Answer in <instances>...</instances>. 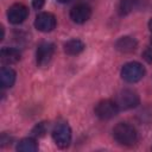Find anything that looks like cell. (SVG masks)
Wrapping results in <instances>:
<instances>
[{
  "mask_svg": "<svg viewBox=\"0 0 152 152\" xmlns=\"http://www.w3.org/2000/svg\"><path fill=\"white\" fill-rule=\"evenodd\" d=\"M114 139L124 146H133L138 140V133L135 128L127 122H119L113 128Z\"/></svg>",
  "mask_w": 152,
  "mask_h": 152,
  "instance_id": "cell-1",
  "label": "cell"
},
{
  "mask_svg": "<svg viewBox=\"0 0 152 152\" xmlns=\"http://www.w3.org/2000/svg\"><path fill=\"white\" fill-rule=\"evenodd\" d=\"M145 76V68L138 62L126 63L121 69V77L128 83H135Z\"/></svg>",
  "mask_w": 152,
  "mask_h": 152,
  "instance_id": "cell-2",
  "label": "cell"
},
{
  "mask_svg": "<svg viewBox=\"0 0 152 152\" xmlns=\"http://www.w3.org/2000/svg\"><path fill=\"white\" fill-rule=\"evenodd\" d=\"M119 107V109H124V110H127V109H132V108H135L140 100H139V95L132 90V89H124L121 90L115 100H114Z\"/></svg>",
  "mask_w": 152,
  "mask_h": 152,
  "instance_id": "cell-3",
  "label": "cell"
},
{
  "mask_svg": "<svg viewBox=\"0 0 152 152\" xmlns=\"http://www.w3.org/2000/svg\"><path fill=\"white\" fill-rule=\"evenodd\" d=\"M119 107L114 100H102L95 107V114L101 120H109L119 113Z\"/></svg>",
  "mask_w": 152,
  "mask_h": 152,
  "instance_id": "cell-4",
  "label": "cell"
},
{
  "mask_svg": "<svg viewBox=\"0 0 152 152\" xmlns=\"http://www.w3.org/2000/svg\"><path fill=\"white\" fill-rule=\"evenodd\" d=\"M52 138L55 144L59 148L69 147L71 142V129L66 124H58L52 131Z\"/></svg>",
  "mask_w": 152,
  "mask_h": 152,
  "instance_id": "cell-5",
  "label": "cell"
},
{
  "mask_svg": "<svg viewBox=\"0 0 152 152\" xmlns=\"http://www.w3.org/2000/svg\"><path fill=\"white\" fill-rule=\"evenodd\" d=\"M55 53V44L51 42H43L38 45L37 49V64L39 66H45L50 63L52 59V56Z\"/></svg>",
  "mask_w": 152,
  "mask_h": 152,
  "instance_id": "cell-6",
  "label": "cell"
},
{
  "mask_svg": "<svg viewBox=\"0 0 152 152\" xmlns=\"http://www.w3.org/2000/svg\"><path fill=\"white\" fill-rule=\"evenodd\" d=\"M34 26L42 32H50L56 27V17L50 12H42L36 17Z\"/></svg>",
  "mask_w": 152,
  "mask_h": 152,
  "instance_id": "cell-7",
  "label": "cell"
},
{
  "mask_svg": "<svg viewBox=\"0 0 152 152\" xmlns=\"http://www.w3.org/2000/svg\"><path fill=\"white\" fill-rule=\"evenodd\" d=\"M28 15V10L23 4H14L7 11V18L11 24H21Z\"/></svg>",
  "mask_w": 152,
  "mask_h": 152,
  "instance_id": "cell-8",
  "label": "cell"
},
{
  "mask_svg": "<svg viewBox=\"0 0 152 152\" xmlns=\"http://www.w3.org/2000/svg\"><path fill=\"white\" fill-rule=\"evenodd\" d=\"M91 15V8L86 4H78L74 6L70 11V18L76 24L86 23Z\"/></svg>",
  "mask_w": 152,
  "mask_h": 152,
  "instance_id": "cell-9",
  "label": "cell"
},
{
  "mask_svg": "<svg viewBox=\"0 0 152 152\" xmlns=\"http://www.w3.org/2000/svg\"><path fill=\"white\" fill-rule=\"evenodd\" d=\"M138 48V42L129 36H124L115 42V49L122 53H131Z\"/></svg>",
  "mask_w": 152,
  "mask_h": 152,
  "instance_id": "cell-10",
  "label": "cell"
},
{
  "mask_svg": "<svg viewBox=\"0 0 152 152\" xmlns=\"http://www.w3.org/2000/svg\"><path fill=\"white\" fill-rule=\"evenodd\" d=\"M21 53L18 49L14 48H2L0 52V59L2 64H14L19 62Z\"/></svg>",
  "mask_w": 152,
  "mask_h": 152,
  "instance_id": "cell-11",
  "label": "cell"
},
{
  "mask_svg": "<svg viewBox=\"0 0 152 152\" xmlns=\"http://www.w3.org/2000/svg\"><path fill=\"white\" fill-rule=\"evenodd\" d=\"M15 71L11 68H2L0 71V83L2 88H11L15 82Z\"/></svg>",
  "mask_w": 152,
  "mask_h": 152,
  "instance_id": "cell-12",
  "label": "cell"
},
{
  "mask_svg": "<svg viewBox=\"0 0 152 152\" xmlns=\"http://www.w3.org/2000/svg\"><path fill=\"white\" fill-rule=\"evenodd\" d=\"M84 48H86L84 43L82 40H80V39H76V38L75 39H70V40H68L64 44V51H65V53L71 55V56L81 53L84 50Z\"/></svg>",
  "mask_w": 152,
  "mask_h": 152,
  "instance_id": "cell-13",
  "label": "cell"
},
{
  "mask_svg": "<svg viewBox=\"0 0 152 152\" xmlns=\"http://www.w3.org/2000/svg\"><path fill=\"white\" fill-rule=\"evenodd\" d=\"M17 150L23 152H34L38 150V144L33 138H24L18 142Z\"/></svg>",
  "mask_w": 152,
  "mask_h": 152,
  "instance_id": "cell-14",
  "label": "cell"
},
{
  "mask_svg": "<svg viewBox=\"0 0 152 152\" xmlns=\"http://www.w3.org/2000/svg\"><path fill=\"white\" fill-rule=\"evenodd\" d=\"M139 0H120V13L121 14H127L129 13L134 7L135 5L138 4Z\"/></svg>",
  "mask_w": 152,
  "mask_h": 152,
  "instance_id": "cell-15",
  "label": "cell"
},
{
  "mask_svg": "<svg viewBox=\"0 0 152 152\" xmlns=\"http://www.w3.org/2000/svg\"><path fill=\"white\" fill-rule=\"evenodd\" d=\"M46 129H48L46 122H40V124H38V125L32 129V133H33V135H36V137H43V135L46 133Z\"/></svg>",
  "mask_w": 152,
  "mask_h": 152,
  "instance_id": "cell-16",
  "label": "cell"
},
{
  "mask_svg": "<svg viewBox=\"0 0 152 152\" xmlns=\"http://www.w3.org/2000/svg\"><path fill=\"white\" fill-rule=\"evenodd\" d=\"M142 57H144V59H145L146 62L152 63V46L147 48V49L142 52Z\"/></svg>",
  "mask_w": 152,
  "mask_h": 152,
  "instance_id": "cell-17",
  "label": "cell"
},
{
  "mask_svg": "<svg viewBox=\"0 0 152 152\" xmlns=\"http://www.w3.org/2000/svg\"><path fill=\"white\" fill-rule=\"evenodd\" d=\"M44 4H45V0H33V1H32V6H33L36 10L43 8Z\"/></svg>",
  "mask_w": 152,
  "mask_h": 152,
  "instance_id": "cell-18",
  "label": "cell"
},
{
  "mask_svg": "<svg viewBox=\"0 0 152 152\" xmlns=\"http://www.w3.org/2000/svg\"><path fill=\"white\" fill-rule=\"evenodd\" d=\"M148 28H150V31L152 32V18H151V20L148 21Z\"/></svg>",
  "mask_w": 152,
  "mask_h": 152,
  "instance_id": "cell-19",
  "label": "cell"
},
{
  "mask_svg": "<svg viewBox=\"0 0 152 152\" xmlns=\"http://www.w3.org/2000/svg\"><path fill=\"white\" fill-rule=\"evenodd\" d=\"M57 1H59V2H63V4H65V2H69V1H71V0H57Z\"/></svg>",
  "mask_w": 152,
  "mask_h": 152,
  "instance_id": "cell-20",
  "label": "cell"
},
{
  "mask_svg": "<svg viewBox=\"0 0 152 152\" xmlns=\"http://www.w3.org/2000/svg\"><path fill=\"white\" fill-rule=\"evenodd\" d=\"M151 43H152V37H151Z\"/></svg>",
  "mask_w": 152,
  "mask_h": 152,
  "instance_id": "cell-21",
  "label": "cell"
}]
</instances>
